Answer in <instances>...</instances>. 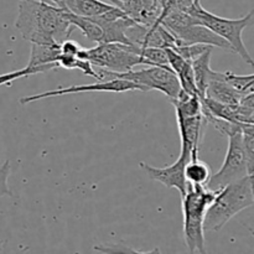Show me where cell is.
Here are the masks:
<instances>
[{
  "label": "cell",
  "instance_id": "8fae6325",
  "mask_svg": "<svg viewBox=\"0 0 254 254\" xmlns=\"http://www.w3.org/2000/svg\"><path fill=\"white\" fill-rule=\"evenodd\" d=\"M176 121L180 133L181 148L192 151V156H198L201 139L206 126L208 124L203 116V112L195 116H183L176 113Z\"/></svg>",
  "mask_w": 254,
  "mask_h": 254
},
{
  "label": "cell",
  "instance_id": "e0dca14e",
  "mask_svg": "<svg viewBox=\"0 0 254 254\" xmlns=\"http://www.w3.org/2000/svg\"><path fill=\"white\" fill-rule=\"evenodd\" d=\"M211 175H212V171L205 161L200 160L198 156H191L190 161L185 166V176L188 184L195 186H206L210 181Z\"/></svg>",
  "mask_w": 254,
  "mask_h": 254
},
{
  "label": "cell",
  "instance_id": "ba28073f",
  "mask_svg": "<svg viewBox=\"0 0 254 254\" xmlns=\"http://www.w3.org/2000/svg\"><path fill=\"white\" fill-rule=\"evenodd\" d=\"M226 136L228 138V148L225 160L220 170L211 175L210 181L206 185L215 191L221 190L231 183H235L248 175L242 127L238 126Z\"/></svg>",
  "mask_w": 254,
  "mask_h": 254
},
{
  "label": "cell",
  "instance_id": "30bf717a",
  "mask_svg": "<svg viewBox=\"0 0 254 254\" xmlns=\"http://www.w3.org/2000/svg\"><path fill=\"white\" fill-rule=\"evenodd\" d=\"M191 156H192V151L181 148L180 156L171 165L156 168V166H151L144 161H140L139 166L151 180L158 181L169 189H176L183 197L186 193L189 185L185 176V166L190 161Z\"/></svg>",
  "mask_w": 254,
  "mask_h": 254
},
{
  "label": "cell",
  "instance_id": "4316f807",
  "mask_svg": "<svg viewBox=\"0 0 254 254\" xmlns=\"http://www.w3.org/2000/svg\"><path fill=\"white\" fill-rule=\"evenodd\" d=\"M245 124H253V126H254V113L251 114L250 118L247 119V122H246Z\"/></svg>",
  "mask_w": 254,
  "mask_h": 254
},
{
  "label": "cell",
  "instance_id": "ac0fdd59",
  "mask_svg": "<svg viewBox=\"0 0 254 254\" xmlns=\"http://www.w3.org/2000/svg\"><path fill=\"white\" fill-rule=\"evenodd\" d=\"M59 64H36L34 61L27 62L26 66L21 69H17V71L9 72V73L0 74V86H10V83H12L14 81L20 78H24V77L32 76V74L36 73H45L47 71H51V69L59 68Z\"/></svg>",
  "mask_w": 254,
  "mask_h": 254
},
{
  "label": "cell",
  "instance_id": "9a60e30c",
  "mask_svg": "<svg viewBox=\"0 0 254 254\" xmlns=\"http://www.w3.org/2000/svg\"><path fill=\"white\" fill-rule=\"evenodd\" d=\"M212 46L207 47L201 55H198L196 59L191 61L193 68V74H195V83L197 93L200 97H205L206 87H207L208 81L211 78L213 69L211 68V54H212Z\"/></svg>",
  "mask_w": 254,
  "mask_h": 254
},
{
  "label": "cell",
  "instance_id": "3957f363",
  "mask_svg": "<svg viewBox=\"0 0 254 254\" xmlns=\"http://www.w3.org/2000/svg\"><path fill=\"white\" fill-rule=\"evenodd\" d=\"M218 191L207 186H195L189 184L183 196L184 236L185 245L190 253H205V217L208 207L215 200Z\"/></svg>",
  "mask_w": 254,
  "mask_h": 254
},
{
  "label": "cell",
  "instance_id": "7402d4cb",
  "mask_svg": "<svg viewBox=\"0 0 254 254\" xmlns=\"http://www.w3.org/2000/svg\"><path fill=\"white\" fill-rule=\"evenodd\" d=\"M243 143H245L246 149L248 175L254 178V134L243 131Z\"/></svg>",
  "mask_w": 254,
  "mask_h": 254
},
{
  "label": "cell",
  "instance_id": "9c48e42d",
  "mask_svg": "<svg viewBox=\"0 0 254 254\" xmlns=\"http://www.w3.org/2000/svg\"><path fill=\"white\" fill-rule=\"evenodd\" d=\"M129 91L146 92V89L143 86H140V84L134 83V82L128 81V79L114 78L109 79V81H99L97 83L82 84V86L73 84V86L69 87H60V88L54 89V91L22 97V98H20V103L29 104L31 102L40 101V99L52 98V97L57 96H66V94H78L84 93V92H113V93H123V92Z\"/></svg>",
  "mask_w": 254,
  "mask_h": 254
},
{
  "label": "cell",
  "instance_id": "8992f818",
  "mask_svg": "<svg viewBox=\"0 0 254 254\" xmlns=\"http://www.w3.org/2000/svg\"><path fill=\"white\" fill-rule=\"evenodd\" d=\"M77 57L88 60L96 68H102L116 73L131 71L138 64L148 66L145 59L140 56V47L136 45L118 44V42L98 44L92 49L82 47Z\"/></svg>",
  "mask_w": 254,
  "mask_h": 254
},
{
  "label": "cell",
  "instance_id": "ffe728a7",
  "mask_svg": "<svg viewBox=\"0 0 254 254\" xmlns=\"http://www.w3.org/2000/svg\"><path fill=\"white\" fill-rule=\"evenodd\" d=\"M140 56L145 59L148 66H169L166 49L160 47H140Z\"/></svg>",
  "mask_w": 254,
  "mask_h": 254
},
{
  "label": "cell",
  "instance_id": "4fadbf2b",
  "mask_svg": "<svg viewBox=\"0 0 254 254\" xmlns=\"http://www.w3.org/2000/svg\"><path fill=\"white\" fill-rule=\"evenodd\" d=\"M116 6L123 10L136 24L153 25L158 22L160 16L154 0H117Z\"/></svg>",
  "mask_w": 254,
  "mask_h": 254
},
{
  "label": "cell",
  "instance_id": "83f0119b",
  "mask_svg": "<svg viewBox=\"0 0 254 254\" xmlns=\"http://www.w3.org/2000/svg\"><path fill=\"white\" fill-rule=\"evenodd\" d=\"M2 246H4V242H2V241L0 240V253L2 252Z\"/></svg>",
  "mask_w": 254,
  "mask_h": 254
},
{
  "label": "cell",
  "instance_id": "cb8c5ba5",
  "mask_svg": "<svg viewBox=\"0 0 254 254\" xmlns=\"http://www.w3.org/2000/svg\"><path fill=\"white\" fill-rule=\"evenodd\" d=\"M81 49V45L69 39L64 40V42L60 44V51L62 55H67V56H77Z\"/></svg>",
  "mask_w": 254,
  "mask_h": 254
},
{
  "label": "cell",
  "instance_id": "2e32d148",
  "mask_svg": "<svg viewBox=\"0 0 254 254\" xmlns=\"http://www.w3.org/2000/svg\"><path fill=\"white\" fill-rule=\"evenodd\" d=\"M113 6L102 0H64V9L67 11L83 17H97Z\"/></svg>",
  "mask_w": 254,
  "mask_h": 254
},
{
  "label": "cell",
  "instance_id": "52a82bcc",
  "mask_svg": "<svg viewBox=\"0 0 254 254\" xmlns=\"http://www.w3.org/2000/svg\"><path fill=\"white\" fill-rule=\"evenodd\" d=\"M98 81H109L114 78H123L128 81L138 83L146 89V92L151 89L161 92L169 97L170 101L175 99L181 92V84L178 76L170 67L164 66H148L144 69L139 71H128L123 73H116V72L106 71L102 68H96Z\"/></svg>",
  "mask_w": 254,
  "mask_h": 254
},
{
  "label": "cell",
  "instance_id": "5bb4252c",
  "mask_svg": "<svg viewBox=\"0 0 254 254\" xmlns=\"http://www.w3.org/2000/svg\"><path fill=\"white\" fill-rule=\"evenodd\" d=\"M166 55H168L169 66L175 72L180 81L181 89L189 93H197L195 83V74H193L192 64L189 60L184 59L180 54L173 49H166ZM200 96V94H198Z\"/></svg>",
  "mask_w": 254,
  "mask_h": 254
},
{
  "label": "cell",
  "instance_id": "277c9868",
  "mask_svg": "<svg viewBox=\"0 0 254 254\" xmlns=\"http://www.w3.org/2000/svg\"><path fill=\"white\" fill-rule=\"evenodd\" d=\"M158 22L163 24L166 29L173 32V35L179 41L178 46L201 44L220 47L228 52H233L232 47L226 40L211 31L208 27L200 24L197 19L193 17L190 12H185L173 6L159 19Z\"/></svg>",
  "mask_w": 254,
  "mask_h": 254
},
{
  "label": "cell",
  "instance_id": "6da1fadb",
  "mask_svg": "<svg viewBox=\"0 0 254 254\" xmlns=\"http://www.w3.org/2000/svg\"><path fill=\"white\" fill-rule=\"evenodd\" d=\"M15 27L31 44H61L74 26L68 11L44 0H19Z\"/></svg>",
  "mask_w": 254,
  "mask_h": 254
},
{
  "label": "cell",
  "instance_id": "484cf974",
  "mask_svg": "<svg viewBox=\"0 0 254 254\" xmlns=\"http://www.w3.org/2000/svg\"><path fill=\"white\" fill-rule=\"evenodd\" d=\"M174 7L185 12H191L195 7V1L193 0H174Z\"/></svg>",
  "mask_w": 254,
  "mask_h": 254
},
{
  "label": "cell",
  "instance_id": "d6986e66",
  "mask_svg": "<svg viewBox=\"0 0 254 254\" xmlns=\"http://www.w3.org/2000/svg\"><path fill=\"white\" fill-rule=\"evenodd\" d=\"M69 20H71L72 25L77 29L82 31V34L89 40V41L97 42V44H102L103 42V30L102 27L94 21L91 17H83L74 15L68 11Z\"/></svg>",
  "mask_w": 254,
  "mask_h": 254
},
{
  "label": "cell",
  "instance_id": "f1b7e54d",
  "mask_svg": "<svg viewBox=\"0 0 254 254\" xmlns=\"http://www.w3.org/2000/svg\"><path fill=\"white\" fill-rule=\"evenodd\" d=\"M195 1V5H201V0H193Z\"/></svg>",
  "mask_w": 254,
  "mask_h": 254
},
{
  "label": "cell",
  "instance_id": "603a6c76",
  "mask_svg": "<svg viewBox=\"0 0 254 254\" xmlns=\"http://www.w3.org/2000/svg\"><path fill=\"white\" fill-rule=\"evenodd\" d=\"M10 171H11V165H10L9 160H5L4 164L0 166V197L2 196H11V190L7 185V179L10 176Z\"/></svg>",
  "mask_w": 254,
  "mask_h": 254
},
{
  "label": "cell",
  "instance_id": "5b68a950",
  "mask_svg": "<svg viewBox=\"0 0 254 254\" xmlns=\"http://www.w3.org/2000/svg\"><path fill=\"white\" fill-rule=\"evenodd\" d=\"M190 14L193 17H196L200 24L208 27L211 31H213L216 35L226 40L230 44V46L232 47L233 52L241 56V59L246 64L254 66V60L248 52L242 39V34L245 29H247L254 22V10L248 12L243 17H240V19H227V17L218 16V15L207 11L201 5H195V7H193Z\"/></svg>",
  "mask_w": 254,
  "mask_h": 254
},
{
  "label": "cell",
  "instance_id": "44dd1931",
  "mask_svg": "<svg viewBox=\"0 0 254 254\" xmlns=\"http://www.w3.org/2000/svg\"><path fill=\"white\" fill-rule=\"evenodd\" d=\"M238 114H240V123H246L250 116L254 113V89L246 92L237 104Z\"/></svg>",
  "mask_w": 254,
  "mask_h": 254
},
{
  "label": "cell",
  "instance_id": "7a4b0ae2",
  "mask_svg": "<svg viewBox=\"0 0 254 254\" xmlns=\"http://www.w3.org/2000/svg\"><path fill=\"white\" fill-rule=\"evenodd\" d=\"M251 206H254V178L247 175L218 190L206 212L205 231L222 230L231 218Z\"/></svg>",
  "mask_w": 254,
  "mask_h": 254
},
{
  "label": "cell",
  "instance_id": "7c38bea8",
  "mask_svg": "<svg viewBox=\"0 0 254 254\" xmlns=\"http://www.w3.org/2000/svg\"><path fill=\"white\" fill-rule=\"evenodd\" d=\"M243 93L238 88H236L227 78L225 72L213 71L211 78L206 87L205 97L206 98L213 99L223 104H231L236 106L240 103Z\"/></svg>",
  "mask_w": 254,
  "mask_h": 254
},
{
  "label": "cell",
  "instance_id": "d4e9b609",
  "mask_svg": "<svg viewBox=\"0 0 254 254\" xmlns=\"http://www.w3.org/2000/svg\"><path fill=\"white\" fill-rule=\"evenodd\" d=\"M154 4H155V6L158 7L159 12H160V16H159V19H160L163 15H165L166 12L174 6V0H154Z\"/></svg>",
  "mask_w": 254,
  "mask_h": 254
}]
</instances>
